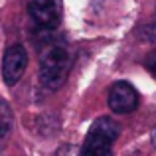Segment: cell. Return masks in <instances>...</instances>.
I'll list each match as a JSON object with an SVG mask.
<instances>
[{
    "label": "cell",
    "mask_w": 156,
    "mask_h": 156,
    "mask_svg": "<svg viewBox=\"0 0 156 156\" xmlns=\"http://www.w3.org/2000/svg\"><path fill=\"white\" fill-rule=\"evenodd\" d=\"M28 65V51L22 44L10 46L4 51L2 57V79L8 87H14L20 79H22L24 71Z\"/></svg>",
    "instance_id": "277c9868"
},
{
    "label": "cell",
    "mask_w": 156,
    "mask_h": 156,
    "mask_svg": "<svg viewBox=\"0 0 156 156\" xmlns=\"http://www.w3.org/2000/svg\"><path fill=\"white\" fill-rule=\"evenodd\" d=\"M144 67L156 77V50H154L152 53H148V55H146V59H144Z\"/></svg>",
    "instance_id": "ba28073f"
},
{
    "label": "cell",
    "mask_w": 156,
    "mask_h": 156,
    "mask_svg": "<svg viewBox=\"0 0 156 156\" xmlns=\"http://www.w3.org/2000/svg\"><path fill=\"white\" fill-rule=\"evenodd\" d=\"M109 109L117 115H129L138 107V93L129 81H117L109 89Z\"/></svg>",
    "instance_id": "5b68a950"
},
{
    "label": "cell",
    "mask_w": 156,
    "mask_h": 156,
    "mask_svg": "<svg viewBox=\"0 0 156 156\" xmlns=\"http://www.w3.org/2000/svg\"><path fill=\"white\" fill-rule=\"evenodd\" d=\"M119 136V125L109 117H99L87 130L77 156H113V144Z\"/></svg>",
    "instance_id": "7a4b0ae2"
},
{
    "label": "cell",
    "mask_w": 156,
    "mask_h": 156,
    "mask_svg": "<svg viewBox=\"0 0 156 156\" xmlns=\"http://www.w3.org/2000/svg\"><path fill=\"white\" fill-rule=\"evenodd\" d=\"M150 142L154 144V148H156V126L152 129V133H150Z\"/></svg>",
    "instance_id": "9c48e42d"
},
{
    "label": "cell",
    "mask_w": 156,
    "mask_h": 156,
    "mask_svg": "<svg viewBox=\"0 0 156 156\" xmlns=\"http://www.w3.org/2000/svg\"><path fill=\"white\" fill-rule=\"evenodd\" d=\"M77 152H79V148H75L73 144H63L55 150L53 156H77Z\"/></svg>",
    "instance_id": "52a82bcc"
},
{
    "label": "cell",
    "mask_w": 156,
    "mask_h": 156,
    "mask_svg": "<svg viewBox=\"0 0 156 156\" xmlns=\"http://www.w3.org/2000/svg\"><path fill=\"white\" fill-rule=\"evenodd\" d=\"M12 125H14L12 109H10V105L0 97V136H6L12 130Z\"/></svg>",
    "instance_id": "8992f818"
},
{
    "label": "cell",
    "mask_w": 156,
    "mask_h": 156,
    "mask_svg": "<svg viewBox=\"0 0 156 156\" xmlns=\"http://www.w3.org/2000/svg\"><path fill=\"white\" fill-rule=\"evenodd\" d=\"M26 10L36 26L44 30H53L61 22V0H26Z\"/></svg>",
    "instance_id": "3957f363"
},
{
    "label": "cell",
    "mask_w": 156,
    "mask_h": 156,
    "mask_svg": "<svg viewBox=\"0 0 156 156\" xmlns=\"http://www.w3.org/2000/svg\"><path fill=\"white\" fill-rule=\"evenodd\" d=\"M69 69H71V55H69L67 48L61 44L48 46L40 59V79H42L44 87H61L69 75Z\"/></svg>",
    "instance_id": "6da1fadb"
}]
</instances>
